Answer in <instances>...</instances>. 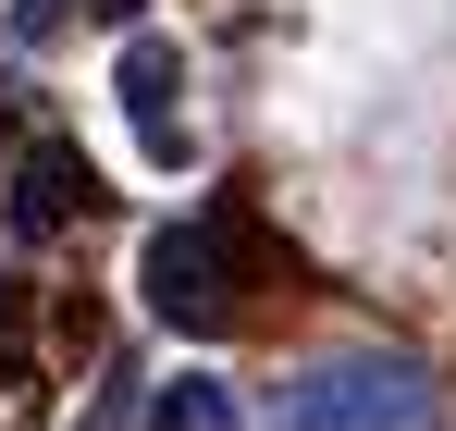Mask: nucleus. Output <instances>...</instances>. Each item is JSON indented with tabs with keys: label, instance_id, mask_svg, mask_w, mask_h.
I'll list each match as a JSON object with an SVG mask.
<instances>
[{
	"label": "nucleus",
	"instance_id": "7ed1b4c3",
	"mask_svg": "<svg viewBox=\"0 0 456 431\" xmlns=\"http://www.w3.org/2000/svg\"><path fill=\"white\" fill-rule=\"evenodd\" d=\"M86 210H99V173H86L62 136H37L25 160H12V222H25V234H50V222H86Z\"/></svg>",
	"mask_w": 456,
	"mask_h": 431
},
{
	"label": "nucleus",
	"instance_id": "20e7f679",
	"mask_svg": "<svg viewBox=\"0 0 456 431\" xmlns=\"http://www.w3.org/2000/svg\"><path fill=\"white\" fill-rule=\"evenodd\" d=\"M173 86H185L173 37H136V50H124V111H136L149 160H185V111H173Z\"/></svg>",
	"mask_w": 456,
	"mask_h": 431
},
{
	"label": "nucleus",
	"instance_id": "f03ea898",
	"mask_svg": "<svg viewBox=\"0 0 456 431\" xmlns=\"http://www.w3.org/2000/svg\"><path fill=\"white\" fill-rule=\"evenodd\" d=\"M136 284H149V308L173 321V333H223L234 308H247V296H234V222L223 210L210 222H160Z\"/></svg>",
	"mask_w": 456,
	"mask_h": 431
},
{
	"label": "nucleus",
	"instance_id": "39448f33",
	"mask_svg": "<svg viewBox=\"0 0 456 431\" xmlns=\"http://www.w3.org/2000/svg\"><path fill=\"white\" fill-rule=\"evenodd\" d=\"M149 431H234V382H210V370L160 382V394H149Z\"/></svg>",
	"mask_w": 456,
	"mask_h": 431
},
{
	"label": "nucleus",
	"instance_id": "f257e3e1",
	"mask_svg": "<svg viewBox=\"0 0 456 431\" xmlns=\"http://www.w3.org/2000/svg\"><path fill=\"white\" fill-rule=\"evenodd\" d=\"M284 431H432V370L419 358H321L297 370V394H284Z\"/></svg>",
	"mask_w": 456,
	"mask_h": 431
},
{
	"label": "nucleus",
	"instance_id": "423d86ee",
	"mask_svg": "<svg viewBox=\"0 0 456 431\" xmlns=\"http://www.w3.org/2000/svg\"><path fill=\"white\" fill-rule=\"evenodd\" d=\"M86 12H99V25H136V0H86Z\"/></svg>",
	"mask_w": 456,
	"mask_h": 431
}]
</instances>
